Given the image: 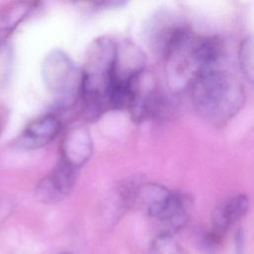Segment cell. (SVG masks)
Segmentation results:
<instances>
[{"label": "cell", "instance_id": "6da1fadb", "mask_svg": "<svg viewBox=\"0 0 254 254\" xmlns=\"http://www.w3.org/2000/svg\"><path fill=\"white\" fill-rule=\"evenodd\" d=\"M223 54V43L216 36L197 37L188 29L164 54L169 86L174 91L190 87L202 73L214 69Z\"/></svg>", "mask_w": 254, "mask_h": 254}, {"label": "cell", "instance_id": "7a4b0ae2", "mask_svg": "<svg viewBox=\"0 0 254 254\" xmlns=\"http://www.w3.org/2000/svg\"><path fill=\"white\" fill-rule=\"evenodd\" d=\"M190 94L197 113L214 124H223L234 117L245 99L238 78L216 68L199 75L190 86Z\"/></svg>", "mask_w": 254, "mask_h": 254}, {"label": "cell", "instance_id": "3957f363", "mask_svg": "<svg viewBox=\"0 0 254 254\" xmlns=\"http://www.w3.org/2000/svg\"><path fill=\"white\" fill-rule=\"evenodd\" d=\"M115 55L116 42L109 38L93 41L88 49L81 70V97L85 111L90 116H98L112 109Z\"/></svg>", "mask_w": 254, "mask_h": 254}, {"label": "cell", "instance_id": "277c9868", "mask_svg": "<svg viewBox=\"0 0 254 254\" xmlns=\"http://www.w3.org/2000/svg\"><path fill=\"white\" fill-rule=\"evenodd\" d=\"M44 82L60 105H70L81 96L82 72L61 51L50 53L42 65Z\"/></svg>", "mask_w": 254, "mask_h": 254}, {"label": "cell", "instance_id": "5b68a950", "mask_svg": "<svg viewBox=\"0 0 254 254\" xmlns=\"http://www.w3.org/2000/svg\"><path fill=\"white\" fill-rule=\"evenodd\" d=\"M76 170L62 159L53 171L37 186L36 194L46 203L60 201L71 190L75 181Z\"/></svg>", "mask_w": 254, "mask_h": 254}, {"label": "cell", "instance_id": "8992f818", "mask_svg": "<svg viewBox=\"0 0 254 254\" xmlns=\"http://www.w3.org/2000/svg\"><path fill=\"white\" fill-rule=\"evenodd\" d=\"M92 154V140L87 129L72 127L65 134L62 145L61 159L77 170L83 166Z\"/></svg>", "mask_w": 254, "mask_h": 254}, {"label": "cell", "instance_id": "52a82bcc", "mask_svg": "<svg viewBox=\"0 0 254 254\" xmlns=\"http://www.w3.org/2000/svg\"><path fill=\"white\" fill-rule=\"evenodd\" d=\"M60 130L61 122L56 116L43 115L28 124L17 143L25 149H37L53 141Z\"/></svg>", "mask_w": 254, "mask_h": 254}, {"label": "cell", "instance_id": "ba28073f", "mask_svg": "<svg viewBox=\"0 0 254 254\" xmlns=\"http://www.w3.org/2000/svg\"><path fill=\"white\" fill-rule=\"evenodd\" d=\"M249 200L245 194H235L225 198L213 210L211 233L218 239L237 220L245 215Z\"/></svg>", "mask_w": 254, "mask_h": 254}, {"label": "cell", "instance_id": "9c48e42d", "mask_svg": "<svg viewBox=\"0 0 254 254\" xmlns=\"http://www.w3.org/2000/svg\"><path fill=\"white\" fill-rule=\"evenodd\" d=\"M240 67L247 80L254 85V35L244 39L239 50Z\"/></svg>", "mask_w": 254, "mask_h": 254}, {"label": "cell", "instance_id": "30bf717a", "mask_svg": "<svg viewBox=\"0 0 254 254\" xmlns=\"http://www.w3.org/2000/svg\"><path fill=\"white\" fill-rule=\"evenodd\" d=\"M5 39V36L0 35V87L9 79L13 64L12 49Z\"/></svg>", "mask_w": 254, "mask_h": 254}, {"label": "cell", "instance_id": "8fae6325", "mask_svg": "<svg viewBox=\"0 0 254 254\" xmlns=\"http://www.w3.org/2000/svg\"><path fill=\"white\" fill-rule=\"evenodd\" d=\"M152 254H182V249L173 239L172 234L163 232L155 238L151 245Z\"/></svg>", "mask_w": 254, "mask_h": 254}, {"label": "cell", "instance_id": "7c38bea8", "mask_svg": "<svg viewBox=\"0 0 254 254\" xmlns=\"http://www.w3.org/2000/svg\"><path fill=\"white\" fill-rule=\"evenodd\" d=\"M1 125H2V114H1V111H0V129H1Z\"/></svg>", "mask_w": 254, "mask_h": 254}, {"label": "cell", "instance_id": "4fadbf2b", "mask_svg": "<svg viewBox=\"0 0 254 254\" xmlns=\"http://www.w3.org/2000/svg\"><path fill=\"white\" fill-rule=\"evenodd\" d=\"M59 254H72V253H69V252H63V253H59Z\"/></svg>", "mask_w": 254, "mask_h": 254}]
</instances>
